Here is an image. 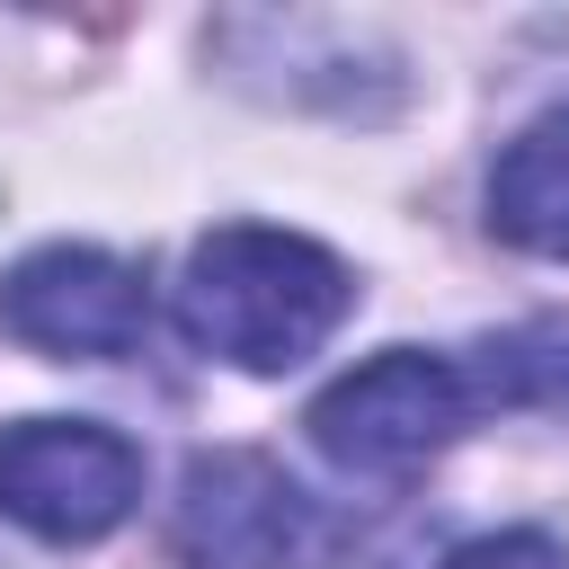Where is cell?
<instances>
[{"instance_id":"obj_1","label":"cell","mask_w":569,"mask_h":569,"mask_svg":"<svg viewBox=\"0 0 569 569\" xmlns=\"http://www.w3.org/2000/svg\"><path fill=\"white\" fill-rule=\"evenodd\" d=\"M347 311H356V276L320 240L267 231V222L204 231L187 249V276H178L187 347H204L240 373H293L302 356H320L338 338Z\"/></svg>"},{"instance_id":"obj_2","label":"cell","mask_w":569,"mask_h":569,"mask_svg":"<svg viewBox=\"0 0 569 569\" xmlns=\"http://www.w3.org/2000/svg\"><path fill=\"white\" fill-rule=\"evenodd\" d=\"M480 418L471 400V373L453 356H427V347H382L365 356L356 373H338L320 400H311V445L356 471V480H409L418 462H436L462 427Z\"/></svg>"},{"instance_id":"obj_3","label":"cell","mask_w":569,"mask_h":569,"mask_svg":"<svg viewBox=\"0 0 569 569\" xmlns=\"http://www.w3.org/2000/svg\"><path fill=\"white\" fill-rule=\"evenodd\" d=\"M142 453L98 418H18L0 427V516L36 542H98L133 516Z\"/></svg>"},{"instance_id":"obj_4","label":"cell","mask_w":569,"mask_h":569,"mask_svg":"<svg viewBox=\"0 0 569 569\" xmlns=\"http://www.w3.org/2000/svg\"><path fill=\"white\" fill-rule=\"evenodd\" d=\"M0 329L36 356H62V365H116V356H142L151 293H142V267L80 249V240H53L0 276Z\"/></svg>"},{"instance_id":"obj_5","label":"cell","mask_w":569,"mask_h":569,"mask_svg":"<svg viewBox=\"0 0 569 569\" xmlns=\"http://www.w3.org/2000/svg\"><path fill=\"white\" fill-rule=\"evenodd\" d=\"M178 551L204 569H302L320 551V507L267 453H196L178 489Z\"/></svg>"},{"instance_id":"obj_6","label":"cell","mask_w":569,"mask_h":569,"mask_svg":"<svg viewBox=\"0 0 569 569\" xmlns=\"http://www.w3.org/2000/svg\"><path fill=\"white\" fill-rule=\"evenodd\" d=\"M489 231L525 258H569V107L533 116L489 169Z\"/></svg>"},{"instance_id":"obj_7","label":"cell","mask_w":569,"mask_h":569,"mask_svg":"<svg viewBox=\"0 0 569 569\" xmlns=\"http://www.w3.org/2000/svg\"><path fill=\"white\" fill-rule=\"evenodd\" d=\"M462 373H471L480 409H551V418H569V311H542V320H516V329L480 338Z\"/></svg>"},{"instance_id":"obj_8","label":"cell","mask_w":569,"mask_h":569,"mask_svg":"<svg viewBox=\"0 0 569 569\" xmlns=\"http://www.w3.org/2000/svg\"><path fill=\"white\" fill-rule=\"evenodd\" d=\"M445 569H569V542L516 525V533H480V542H462Z\"/></svg>"}]
</instances>
